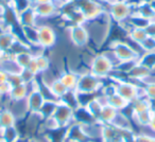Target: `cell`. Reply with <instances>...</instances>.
Wrapping results in <instances>:
<instances>
[{
    "instance_id": "1",
    "label": "cell",
    "mask_w": 155,
    "mask_h": 142,
    "mask_svg": "<svg viewBox=\"0 0 155 142\" xmlns=\"http://www.w3.org/2000/svg\"><path fill=\"white\" fill-rule=\"evenodd\" d=\"M91 72L100 79H107L115 70V65L112 62L107 51L96 54L89 68Z\"/></svg>"
},
{
    "instance_id": "2",
    "label": "cell",
    "mask_w": 155,
    "mask_h": 142,
    "mask_svg": "<svg viewBox=\"0 0 155 142\" xmlns=\"http://www.w3.org/2000/svg\"><path fill=\"white\" fill-rule=\"evenodd\" d=\"M103 86V79L98 78L89 71V72H86V73L79 76L74 91L77 93L95 95V93L101 91Z\"/></svg>"
},
{
    "instance_id": "3",
    "label": "cell",
    "mask_w": 155,
    "mask_h": 142,
    "mask_svg": "<svg viewBox=\"0 0 155 142\" xmlns=\"http://www.w3.org/2000/svg\"><path fill=\"white\" fill-rule=\"evenodd\" d=\"M107 12L112 20L117 24H122L129 20L134 13V3L127 0H119L115 5L107 7Z\"/></svg>"
},
{
    "instance_id": "4",
    "label": "cell",
    "mask_w": 155,
    "mask_h": 142,
    "mask_svg": "<svg viewBox=\"0 0 155 142\" xmlns=\"http://www.w3.org/2000/svg\"><path fill=\"white\" fill-rule=\"evenodd\" d=\"M110 50H112L113 53L116 55L119 62H125V60H139L140 56L127 41L121 39H114L110 43Z\"/></svg>"
},
{
    "instance_id": "5",
    "label": "cell",
    "mask_w": 155,
    "mask_h": 142,
    "mask_svg": "<svg viewBox=\"0 0 155 142\" xmlns=\"http://www.w3.org/2000/svg\"><path fill=\"white\" fill-rule=\"evenodd\" d=\"M66 30L71 45L80 49L87 47V44L91 40V38H89L88 31L84 24H72L67 27Z\"/></svg>"
},
{
    "instance_id": "6",
    "label": "cell",
    "mask_w": 155,
    "mask_h": 142,
    "mask_svg": "<svg viewBox=\"0 0 155 142\" xmlns=\"http://www.w3.org/2000/svg\"><path fill=\"white\" fill-rule=\"evenodd\" d=\"M75 5L82 11L86 20H93L106 11L103 3L99 0H77Z\"/></svg>"
},
{
    "instance_id": "7",
    "label": "cell",
    "mask_w": 155,
    "mask_h": 142,
    "mask_svg": "<svg viewBox=\"0 0 155 142\" xmlns=\"http://www.w3.org/2000/svg\"><path fill=\"white\" fill-rule=\"evenodd\" d=\"M38 29V44L43 46L46 50H49L56 45L58 41V34L52 26L43 24L37 27Z\"/></svg>"
},
{
    "instance_id": "8",
    "label": "cell",
    "mask_w": 155,
    "mask_h": 142,
    "mask_svg": "<svg viewBox=\"0 0 155 142\" xmlns=\"http://www.w3.org/2000/svg\"><path fill=\"white\" fill-rule=\"evenodd\" d=\"M53 117L58 121L61 128L67 127L73 121V109L66 103L58 100Z\"/></svg>"
},
{
    "instance_id": "9",
    "label": "cell",
    "mask_w": 155,
    "mask_h": 142,
    "mask_svg": "<svg viewBox=\"0 0 155 142\" xmlns=\"http://www.w3.org/2000/svg\"><path fill=\"white\" fill-rule=\"evenodd\" d=\"M138 85L131 81H121L119 83H116V92L122 98H124L127 101L132 103L137 99V89ZM141 85V84H140Z\"/></svg>"
},
{
    "instance_id": "10",
    "label": "cell",
    "mask_w": 155,
    "mask_h": 142,
    "mask_svg": "<svg viewBox=\"0 0 155 142\" xmlns=\"http://www.w3.org/2000/svg\"><path fill=\"white\" fill-rule=\"evenodd\" d=\"M35 13L38 17L43 18H53L55 16H60L61 12L53 2H45V3H35L32 5Z\"/></svg>"
},
{
    "instance_id": "11",
    "label": "cell",
    "mask_w": 155,
    "mask_h": 142,
    "mask_svg": "<svg viewBox=\"0 0 155 142\" xmlns=\"http://www.w3.org/2000/svg\"><path fill=\"white\" fill-rule=\"evenodd\" d=\"M26 101L29 112H39L44 102H45V99H44V95H41L39 88H37L29 92Z\"/></svg>"
},
{
    "instance_id": "12",
    "label": "cell",
    "mask_w": 155,
    "mask_h": 142,
    "mask_svg": "<svg viewBox=\"0 0 155 142\" xmlns=\"http://www.w3.org/2000/svg\"><path fill=\"white\" fill-rule=\"evenodd\" d=\"M73 121L82 125H89L97 122L95 117L89 112V110L85 106L81 105L73 109Z\"/></svg>"
},
{
    "instance_id": "13",
    "label": "cell",
    "mask_w": 155,
    "mask_h": 142,
    "mask_svg": "<svg viewBox=\"0 0 155 142\" xmlns=\"http://www.w3.org/2000/svg\"><path fill=\"white\" fill-rule=\"evenodd\" d=\"M19 37L15 33V29L13 28H8L3 30L0 33V52L1 53H5L10 50L11 46L16 40V38Z\"/></svg>"
},
{
    "instance_id": "14",
    "label": "cell",
    "mask_w": 155,
    "mask_h": 142,
    "mask_svg": "<svg viewBox=\"0 0 155 142\" xmlns=\"http://www.w3.org/2000/svg\"><path fill=\"white\" fill-rule=\"evenodd\" d=\"M37 15L33 7L18 14V24L19 27H36Z\"/></svg>"
},
{
    "instance_id": "15",
    "label": "cell",
    "mask_w": 155,
    "mask_h": 142,
    "mask_svg": "<svg viewBox=\"0 0 155 142\" xmlns=\"http://www.w3.org/2000/svg\"><path fill=\"white\" fill-rule=\"evenodd\" d=\"M119 110H117L116 108L112 107L110 105H104L102 107L101 111L99 114V117L97 119V122H99L100 124H112V122L114 121V119L116 118L117 114Z\"/></svg>"
},
{
    "instance_id": "16",
    "label": "cell",
    "mask_w": 155,
    "mask_h": 142,
    "mask_svg": "<svg viewBox=\"0 0 155 142\" xmlns=\"http://www.w3.org/2000/svg\"><path fill=\"white\" fill-rule=\"evenodd\" d=\"M78 79H79V76L71 70H65L58 76V80L66 86L68 90H74L78 83Z\"/></svg>"
},
{
    "instance_id": "17",
    "label": "cell",
    "mask_w": 155,
    "mask_h": 142,
    "mask_svg": "<svg viewBox=\"0 0 155 142\" xmlns=\"http://www.w3.org/2000/svg\"><path fill=\"white\" fill-rule=\"evenodd\" d=\"M20 32L22 39L26 40L29 45L38 44V29L37 27H20Z\"/></svg>"
},
{
    "instance_id": "18",
    "label": "cell",
    "mask_w": 155,
    "mask_h": 142,
    "mask_svg": "<svg viewBox=\"0 0 155 142\" xmlns=\"http://www.w3.org/2000/svg\"><path fill=\"white\" fill-rule=\"evenodd\" d=\"M29 92H30V88L27 84L22 83L17 86H13L11 92L8 97L11 100H15V101H20V100H26L28 97Z\"/></svg>"
},
{
    "instance_id": "19",
    "label": "cell",
    "mask_w": 155,
    "mask_h": 142,
    "mask_svg": "<svg viewBox=\"0 0 155 142\" xmlns=\"http://www.w3.org/2000/svg\"><path fill=\"white\" fill-rule=\"evenodd\" d=\"M16 118L12 111L8 108L3 107L0 109V129L14 126L16 124Z\"/></svg>"
},
{
    "instance_id": "20",
    "label": "cell",
    "mask_w": 155,
    "mask_h": 142,
    "mask_svg": "<svg viewBox=\"0 0 155 142\" xmlns=\"http://www.w3.org/2000/svg\"><path fill=\"white\" fill-rule=\"evenodd\" d=\"M107 104L112 106V107L116 108L119 111L124 110L125 108L131 105V103H130L129 101H127L124 98L119 95L118 93H115V95H110V97H107Z\"/></svg>"
},
{
    "instance_id": "21",
    "label": "cell",
    "mask_w": 155,
    "mask_h": 142,
    "mask_svg": "<svg viewBox=\"0 0 155 142\" xmlns=\"http://www.w3.org/2000/svg\"><path fill=\"white\" fill-rule=\"evenodd\" d=\"M148 36L149 35L147 34L146 30L139 28H132L127 35V37H129V39H131L132 41L138 44V45H140Z\"/></svg>"
},
{
    "instance_id": "22",
    "label": "cell",
    "mask_w": 155,
    "mask_h": 142,
    "mask_svg": "<svg viewBox=\"0 0 155 142\" xmlns=\"http://www.w3.org/2000/svg\"><path fill=\"white\" fill-rule=\"evenodd\" d=\"M49 87H50V89H51L52 93L54 95V97L58 100H61L67 92H68V89H67L66 86L58 80V78L56 79Z\"/></svg>"
},
{
    "instance_id": "23",
    "label": "cell",
    "mask_w": 155,
    "mask_h": 142,
    "mask_svg": "<svg viewBox=\"0 0 155 142\" xmlns=\"http://www.w3.org/2000/svg\"><path fill=\"white\" fill-rule=\"evenodd\" d=\"M58 101H45L41 106V110H39V114L45 118H49V117H52L54 115V111L56 109V105H58Z\"/></svg>"
},
{
    "instance_id": "24",
    "label": "cell",
    "mask_w": 155,
    "mask_h": 142,
    "mask_svg": "<svg viewBox=\"0 0 155 142\" xmlns=\"http://www.w3.org/2000/svg\"><path fill=\"white\" fill-rule=\"evenodd\" d=\"M34 60L37 65V69H38L39 74L51 68V62H50L49 57L47 55H45V54L41 56H37V57H34Z\"/></svg>"
},
{
    "instance_id": "25",
    "label": "cell",
    "mask_w": 155,
    "mask_h": 142,
    "mask_svg": "<svg viewBox=\"0 0 155 142\" xmlns=\"http://www.w3.org/2000/svg\"><path fill=\"white\" fill-rule=\"evenodd\" d=\"M10 7H11L16 13L19 14V13H21V12L28 10L29 8L32 7V3L30 2V0H12Z\"/></svg>"
},
{
    "instance_id": "26",
    "label": "cell",
    "mask_w": 155,
    "mask_h": 142,
    "mask_svg": "<svg viewBox=\"0 0 155 142\" xmlns=\"http://www.w3.org/2000/svg\"><path fill=\"white\" fill-rule=\"evenodd\" d=\"M15 57V60L17 62V64L21 67V69L28 68L30 66L31 62L33 60V55L30 53V52H26V53H21L18 54V55L14 56Z\"/></svg>"
},
{
    "instance_id": "27",
    "label": "cell",
    "mask_w": 155,
    "mask_h": 142,
    "mask_svg": "<svg viewBox=\"0 0 155 142\" xmlns=\"http://www.w3.org/2000/svg\"><path fill=\"white\" fill-rule=\"evenodd\" d=\"M140 48L143 52H154L155 51V37L148 36L141 44Z\"/></svg>"
},
{
    "instance_id": "28",
    "label": "cell",
    "mask_w": 155,
    "mask_h": 142,
    "mask_svg": "<svg viewBox=\"0 0 155 142\" xmlns=\"http://www.w3.org/2000/svg\"><path fill=\"white\" fill-rule=\"evenodd\" d=\"M36 76H37L36 74L33 73L29 68L22 69L21 72H20V78H21L22 82H24L25 84H30V83L34 82V81L36 80Z\"/></svg>"
},
{
    "instance_id": "29",
    "label": "cell",
    "mask_w": 155,
    "mask_h": 142,
    "mask_svg": "<svg viewBox=\"0 0 155 142\" xmlns=\"http://www.w3.org/2000/svg\"><path fill=\"white\" fill-rule=\"evenodd\" d=\"M146 87V95L150 101H155V84L147 85Z\"/></svg>"
},
{
    "instance_id": "30",
    "label": "cell",
    "mask_w": 155,
    "mask_h": 142,
    "mask_svg": "<svg viewBox=\"0 0 155 142\" xmlns=\"http://www.w3.org/2000/svg\"><path fill=\"white\" fill-rule=\"evenodd\" d=\"M133 142H155V138L149 135H139L134 137Z\"/></svg>"
},
{
    "instance_id": "31",
    "label": "cell",
    "mask_w": 155,
    "mask_h": 142,
    "mask_svg": "<svg viewBox=\"0 0 155 142\" xmlns=\"http://www.w3.org/2000/svg\"><path fill=\"white\" fill-rule=\"evenodd\" d=\"M149 126L153 131H155V108H152V115H151V121Z\"/></svg>"
},
{
    "instance_id": "32",
    "label": "cell",
    "mask_w": 155,
    "mask_h": 142,
    "mask_svg": "<svg viewBox=\"0 0 155 142\" xmlns=\"http://www.w3.org/2000/svg\"><path fill=\"white\" fill-rule=\"evenodd\" d=\"M8 78H9V74L5 71H3L2 69H0V85L2 84V83L7 82Z\"/></svg>"
},
{
    "instance_id": "33",
    "label": "cell",
    "mask_w": 155,
    "mask_h": 142,
    "mask_svg": "<svg viewBox=\"0 0 155 142\" xmlns=\"http://www.w3.org/2000/svg\"><path fill=\"white\" fill-rule=\"evenodd\" d=\"M7 8H8V7H5V5H2V3L0 2V16H1V17H2V16L5 15V10H7Z\"/></svg>"
},
{
    "instance_id": "34",
    "label": "cell",
    "mask_w": 155,
    "mask_h": 142,
    "mask_svg": "<svg viewBox=\"0 0 155 142\" xmlns=\"http://www.w3.org/2000/svg\"><path fill=\"white\" fill-rule=\"evenodd\" d=\"M0 2L2 3V5H5V7H10V5H11L12 0H0Z\"/></svg>"
},
{
    "instance_id": "35",
    "label": "cell",
    "mask_w": 155,
    "mask_h": 142,
    "mask_svg": "<svg viewBox=\"0 0 155 142\" xmlns=\"http://www.w3.org/2000/svg\"><path fill=\"white\" fill-rule=\"evenodd\" d=\"M51 1L52 0H36V3H45V2H51Z\"/></svg>"
},
{
    "instance_id": "36",
    "label": "cell",
    "mask_w": 155,
    "mask_h": 142,
    "mask_svg": "<svg viewBox=\"0 0 155 142\" xmlns=\"http://www.w3.org/2000/svg\"><path fill=\"white\" fill-rule=\"evenodd\" d=\"M30 2L32 3V5H33L34 3H36V0H30Z\"/></svg>"
},
{
    "instance_id": "37",
    "label": "cell",
    "mask_w": 155,
    "mask_h": 142,
    "mask_svg": "<svg viewBox=\"0 0 155 142\" xmlns=\"http://www.w3.org/2000/svg\"><path fill=\"white\" fill-rule=\"evenodd\" d=\"M1 58H2V53L0 52V62H1Z\"/></svg>"
},
{
    "instance_id": "38",
    "label": "cell",
    "mask_w": 155,
    "mask_h": 142,
    "mask_svg": "<svg viewBox=\"0 0 155 142\" xmlns=\"http://www.w3.org/2000/svg\"><path fill=\"white\" fill-rule=\"evenodd\" d=\"M88 142H93V140H91V141H88Z\"/></svg>"
},
{
    "instance_id": "39",
    "label": "cell",
    "mask_w": 155,
    "mask_h": 142,
    "mask_svg": "<svg viewBox=\"0 0 155 142\" xmlns=\"http://www.w3.org/2000/svg\"><path fill=\"white\" fill-rule=\"evenodd\" d=\"M127 1H129V0H127Z\"/></svg>"
}]
</instances>
